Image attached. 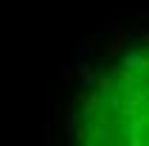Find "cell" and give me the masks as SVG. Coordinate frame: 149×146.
Segmentation results:
<instances>
[{
	"label": "cell",
	"instance_id": "1",
	"mask_svg": "<svg viewBox=\"0 0 149 146\" xmlns=\"http://www.w3.org/2000/svg\"><path fill=\"white\" fill-rule=\"evenodd\" d=\"M76 146H149V34L130 42L82 96Z\"/></svg>",
	"mask_w": 149,
	"mask_h": 146
}]
</instances>
